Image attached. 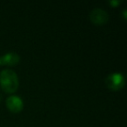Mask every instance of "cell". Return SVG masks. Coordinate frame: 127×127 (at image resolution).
<instances>
[{"mask_svg":"<svg viewBox=\"0 0 127 127\" xmlns=\"http://www.w3.org/2000/svg\"><path fill=\"white\" fill-rule=\"evenodd\" d=\"M18 75L12 70H4L0 72V86L6 93H14L18 88Z\"/></svg>","mask_w":127,"mask_h":127,"instance_id":"1","label":"cell"},{"mask_svg":"<svg viewBox=\"0 0 127 127\" xmlns=\"http://www.w3.org/2000/svg\"><path fill=\"white\" fill-rule=\"evenodd\" d=\"M125 84V79L123 74L118 72L111 73L105 79V85L108 87V89L114 92L120 91Z\"/></svg>","mask_w":127,"mask_h":127,"instance_id":"2","label":"cell"},{"mask_svg":"<svg viewBox=\"0 0 127 127\" xmlns=\"http://www.w3.org/2000/svg\"><path fill=\"white\" fill-rule=\"evenodd\" d=\"M90 19L93 24L102 25L109 21V15L105 11L99 8H96L90 13Z\"/></svg>","mask_w":127,"mask_h":127,"instance_id":"3","label":"cell"},{"mask_svg":"<svg viewBox=\"0 0 127 127\" xmlns=\"http://www.w3.org/2000/svg\"><path fill=\"white\" fill-rule=\"evenodd\" d=\"M6 106L11 112L18 113L23 110L24 102L18 96H11L6 99Z\"/></svg>","mask_w":127,"mask_h":127,"instance_id":"4","label":"cell"},{"mask_svg":"<svg viewBox=\"0 0 127 127\" xmlns=\"http://www.w3.org/2000/svg\"><path fill=\"white\" fill-rule=\"evenodd\" d=\"M20 61V57L18 54L14 52H9L4 54L0 58V64L8 66L17 65Z\"/></svg>","mask_w":127,"mask_h":127,"instance_id":"5","label":"cell"},{"mask_svg":"<svg viewBox=\"0 0 127 127\" xmlns=\"http://www.w3.org/2000/svg\"><path fill=\"white\" fill-rule=\"evenodd\" d=\"M110 4H111V6H113V7H116V6H118V4H120L119 1H115V0H113V1H111L110 2Z\"/></svg>","mask_w":127,"mask_h":127,"instance_id":"6","label":"cell"},{"mask_svg":"<svg viewBox=\"0 0 127 127\" xmlns=\"http://www.w3.org/2000/svg\"><path fill=\"white\" fill-rule=\"evenodd\" d=\"M0 102H1V96H0Z\"/></svg>","mask_w":127,"mask_h":127,"instance_id":"7","label":"cell"}]
</instances>
